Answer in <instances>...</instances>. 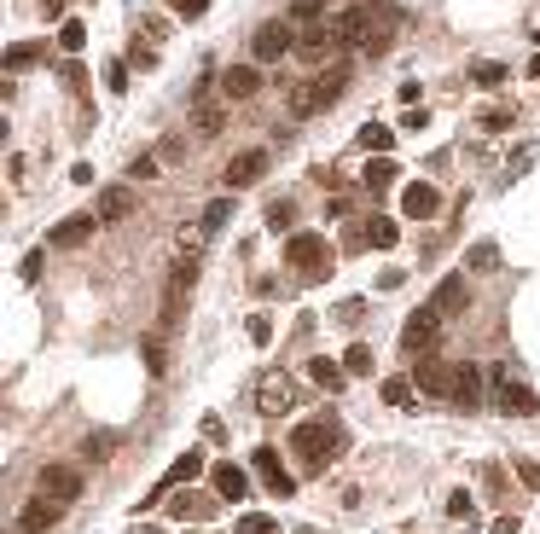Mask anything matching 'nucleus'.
Instances as JSON below:
<instances>
[{"label": "nucleus", "instance_id": "f257e3e1", "mask_svg": "<svg viewBox=\"0 0 540 534\" xmlns=\"http://www.w3.org/2000/svg\"><path fill=\"white\" fill-rule=\"evenodd\" d=\"M337 425H326V418H314V425H297V436H291V453L302 459V470H326L331 459H337Z\"/></svg>", "mask_w": 540, "mask_h": 534}, {"label": "nucleus", "instance_id": "f03ea898", "mask_svg": "<svg viewBox=\"0 0 540 534\" xmlns=\"http://www.w3.org/2000/svg\"><path fill=\"white\" fill-rule=\"evenodd\" d=\"M192 285H198V262L187 256V262L169 273V285H163V314H157V320H163V331L180 326V314H187V302H192Z\"/></svg>", "mask_w": 540, "mask_h": 534}, {"label": "nucleus", "instance_id": "7ed1b4c3", "mask_svg": "<svg viewBox=\"0 0 540 534\" xmlns=\"http://www.w3.org/2000/svg\"><path fill=\"white\" fill-rule=\"evenodd\" d=\"M250 53H256V65H279L285 53H297V30H291L285 18H267L262 30L250 35Z\"/></svg>", "mask_w": 540, "mask_h": 534}, {"label": "nucleus", "instance_id": "20e7f679", "mask_svg": "<svg viewBox=\"0 0 540 534\" xmlns=\"http://www.w3.org/2000/svg\"><path fill=\"white\" fill-rule=\"evenodd\" d=\"M331 256H337V250H331V244H326V232H291V239H285V262L291 267H302V273H331Z\"/></svg>", "mask_w": 540, "mask_h": 534}, {"label": "nucleus", "instance_id": "39448f33", "mask_svg": "<svg viewBox=\"0 0 540 534\" xmlns=\"http://www.w3.org/2000/svg\"><path fill=\"white\" fill-rule=\"evenodd\" d=\"M436 343H441V314H436V308L407 314V326H401V349H407V355H431Z\"/></svg>", "mask_w": 540, "mask_h": 534}, {"label": "nucleus", "instance_id": "423d86ee", "mask_svg": "<svg viewBox=\"0 0 540 534\" xmlns=\"http://www.w3.org/2000/svg\"><path fill=\"white\" fill-rule=\"evenodd\" d=\"M297 407V383L285 372H262L256 378V413H291Z\"/></svg>", "mask_w": 540, "mask_h": 534}, {"label": "nucleus", "instance_id": "0eeeda50", "mask_svg": "<svg viewBox=\"0 0 540 534\" xmlns=\"http://www.w3.org/2000/svg\"><path fill=\"white\" fill-rule=\"evenodd\" d=\"M250 465H256V477L267 482V494H274V500H291V494H297V477H291V470L279 465V453H274V447H256V453H250Z\"/></svg>", "mask_w": 540, "mask_h": 534}, {"label": "nucleus", "instance_id": "6e6552de", "mask_svg": "<svg viewBox=\"0 0 540 534\" xmlns=\"http://www.w3.org/2000/svg\"><path fill=\"white\" fill-rule=\"evenodd\" d=\"M453 378H459V366H448V360H419V372H413V383H419L424 395H436V401H453Z\"/></svg>", "mask_w": 540, "mask_h": 534}, {"label": "nucleus", "instance_id": "1a4fd4ad", "mask_svg": "<svg viewBox=\"0 0 540 534\" xmlns=\"http://www.w3.org/2000/svg\"><path fill=\"white\" fill-rule=\"evenodd\" d=\"M494 413L523 418V413H540V401L529 395V383H518V378H500V383H494Z\"/></svg>", "mask_w": 540, "mask_h": 534}, {"label": "nucleus", "instance_id": "9d476101", "mask_svg": "<svg viewBox=\"0 0 540 534\" xmlns=\"http://www.w3.org/2000/svg\"><path fill=\"white\" fill-rule=\"evenodd\" d=\"M41 494H47V500H58V505L82 500V470L76 465H47L41 470Z\"/></svg>", "mask_w": 540, "mask_h": 534}, {"label": "nucleus", "instance_id": "9b49d317", "mask_svg": "<svg viewBox=\"0 0 540 534\" xmlns=\"http://www.w3.org/2000/svg\"><path fill=\"white\" fill-rule=\"evenodd\" d=\"M337 47H343V35L331 30V23H314V30H302V35H297V58H309V65H326Z\"/></svg>", "mask_w": 540, "mask_h": 534}, {"label": "nucleus", "instance_id": "f8f14e48", "mask_svg": "<svg viewBox=\"0 0 540 534\" xmlns=\"http://www.w3.org/2000/svg\"><path fill=\"white\" fill-rule=\"evenodd\" d=\"M192 477H204V453H180L175 465L163 470V482L152 488V500H169V494H175V488H187ZM152 500H145V505H152Z\"/></svg>", "mask_w": 540, "mask_h": 534}, {"label": "nucleus", "instance_id": "ddd939ff", "mask_svg": "<svg viewBox=\"0 0 540 534\" xmlns=\"http://www.w3.org/2000/svg\"><path fill=\"white\" fill-rule=\"evenodd\" d=\"M262 175H267V152H239L221 180H227V192H244V186H256Z\"/></svg>", "mask_w": 540, "mask_h": 534}, {"label": "nucleus", "instance_id": "4468645a", "mask_svg": "<svg viewBox=\"0 0 540 534\" xmlns=\"http://www.w3.org/2000/svg\"><path fill=\"white\" fill-rule=\"evenodd\" d=\"M93 227H100V215H65L47 244H53V250H82V244L93 239Z\"/></svg>", "mask_w": 540, "mask_h": 534}, {"label": "nucleus", "instance_id": "2eb2a0df", "mask_svg": "<svg viewBox=\"0 0 540 534\" xmlns=\"http://www.w3.org/2000/svg\"><path fill=\"white\" fill-rule=\"evenodd\" d=\"M431 308H436L441 320H453V314H465V308H471V291H465L459 273H448V279H441L436 291H431Z\"/></svg>", "mask_w": 540, "mask_h": 534}, {"label": "nucleus", "instance_id": "dca6fc26", "mask_svg": "<svg viewBox=\"0 0 540 534\" xmlns=\"http://www.w3.org/2000/svg\"><path fill=\"white\" fill-rule=\"evenodd\" d=\"M436 209H441V192H436L431 180H413L407 192H401V215H413V221H431Z\"/></svg>", "mask_w": 540, "mask_h": 534}, {"label": "nucleus", "instance_id": "f3484780", "mask_svg": "<svg viewBox=\"0 0 540 534\" xmlns=\"http://www.w3.org/2000/svg\"><path fill=\"white\" fill-rule=\"evenodd\" d=\"M285 105H291V117H320L326 105V88H320V76H309V82H297V88L285 93Z\"/></svg>", "mask_w": 540, "mask_h": 534}, {"label": "nucleus", "instance_id": "a211bd4d", "mask_svg": "<svg viewBox=\"0 0 540 534\" xmlns=\"http://www.w3.org/2000/svg\"><path fill=\"white\" fill-rule=\"evenodd\" d=\"M58 517H65V505H58V500H47V494H41V500H30V505L18 512V529H23V534H47V529L58 523Z\"/></svg>", "mask_w": 540, "mask_h": 534}, {"label": "nucleus", "instance_id": "6ab92c4d", "mask_svg": "<svg viewBox=\"0 0 540 534\" xmlns=\"http://www.w3.org/2000/svg\"><path fill=\"white\" fill-rule=\"evenodd\" d=\"M221 93H227V99H256V93H262V70H256V65L221 70Z\"/></svg>", "mask_w": 540, "mask_h": 534}, {"label": "nucleus", "instance_id": "aec40b11", "mask_svg": "<svg viewBox=\"0 0 540 534\" xmlns=\"http://www.w3.org/2000/svg\"><path fill=\"white\" fill-rule=\"evenodd\" d=\"M210 488H215V500H244V494H250V477L227 459V465H210Z\"/></svg>", "mask_w": 540, "mask_h": 534}, {"label": "nucleus", "instance_id": "412c9836", "mask_svg": "<svg viewBox=\"0 0 540 534\" xmlns=\"http://www.w3.org/2000/svg\"><path fill=\"white\" fill-rule=\"evenodd\" d=\"M453 407H459V413H476V407H483V372H476L471 360H465L459 378H453Z\"/></svg>", "mask_w": 540, "mask_h": 534}, {"label": "nucleus", "instance_id": "4be33fe9", "mask_svg": "<svg viewBox=\"0 0 540 534\" xmlns=\"http://www.w3.org/2000/svg\"><path fill=\"white\" fill-rule=\"evenodd\" d=\"M93 215H100V221H128L134 215V192H128V186H105L100 204H93Z\"/></svg>", "mask_w": 540, "mask_h": 534}, {"label": "nucleus", "instance_id": "5701e85b", "mask_svg": "<svg viewBox=\"0 0 540 534\" xmlns=\"http://www.w3.org/2000/svg\"><path fill=\"white\" fill-rule=\"evenodd\" d=\"M309 378L320 383L326 395H337L343 383H349V366H337V360H309Z\"/></svg>", "mask_w": 540, "mask_h": 534}, {"label": "nucleus", "instance_id": "b1692460", "mask_svg": "<svg viewBox=\"0 0 540 534\" xmlns=\"http://www.w3.org/2000/svg\"><path fill=\"white\" fill-rule=\"evenodd\" d=\"M175 517H192V523H210L215 517V500H204V494H175V505H169Z\"/></svg>", "mask_w": 540, "mask_h": 534}, {"label": "nucleus", "instance_id": "393cba45", "mask_svg": "<svg viewBox=\"0 0 540 534\" xmlns=\"http://www.w3.org/2000/svg\"><path fill=\"white\" fill-rule=\"evenodd\" d=\"M366 239H372V250H396L401 244V227L389 215H372V227H366Z\"/></svg>", "mask_w": 540, "mask_h": 534}, {"label": "nucleus", "instance_id": "a878e982", "mask_svg": "<svg viewBox=\"0 0 540 534\" xmlns=\"http://www.w3.org/2000/svg\"><path fill=\"white\" fill-rule=\"evenodd\" d=\"M396 175H401V169L396 163H389V157H372V163H366V186H372V192H389V186H396Z\"/></svg>", "mask_w": 540, "mask_h": 534}, {"label": "nucleus", "instance_id": "bb28decb", "mask_svg": "<svg viewBox=\"0 0 540 534\" xmlns=\"http://www.w3.org/2000/svg\"><path fill=\"white\" fill-rule=\"evenodd\" d=\"M384 407H396V413H413V378H384Z\"/></svg>", "mask_w": 540, "mask_h": 534}, {"label": "nucleus", "instance_id": "cd10ccee", "mask_svg": "<svg viewBox=\"0 0 540 534\" xmlns=\"http://www.w3.org/2000/svg\"><path fill=\"white\" fill-rule=\"evenodd\" d=\"M361 145H366V152H378V157H389V145H396V128H384V122H366V128H361Z\"/></svg>", "mask_w": 540, "mask_h": 534}, {"label": "nucleus", "instance_id": "c85d7f7f", "mask_svg": "<svg viewBox=\"0 0 540 534\" xmlns=\"http://www.w3.org/2000/svg\"><path fill=\"white\" fill-rule=\"evenodd\" d=\"M349 82H354V76H349V65H331L326 76H320V88H326V105H337V99L349 93Z\"/></svg>", "mask_w": 540, "mask_h": 534}, {"label": "nucleus", "instance_id": "c756f323", "mask_svg": "<svg viewBox=\"0 0 540 534\" xmlns=\"http://www.w3.org/2000/svg\"><path fill=\"white\" fill-rule=\"evenodd\" d=\"M58 47H65V53H82V47H88V23L65 18V23H58Z\"/></svg>", "mask_w": 540, "mask_h": 534}, {"label": "nucleus", "instance_id": "7c9ffc66", "mask_svg": "<svg viewBox=\"0 0 540 534\" xmlns=\"http://www.w3.org/2000/svg\"><path fill=\"white\" fill-rule=\"evenodd\" d=\"M476 122H483V134H506L511 122H518V110H511V105H488Z\"/></svg>", "mask_w": 540, "mask_h": 534}, {"label": "nucleus", "instance_id": "2f4dec72", "mask_svg": "<svg viewBox=\"0 0 540 534\" xmlns=\"http://www.w3.org/2000/svg\"><path fill=\"white\" fill-rule=\"evenodd\" d=\"M465 267H476V273H494L500 267V250H494V244H471V250H465Z\"/></svg>", "mask_w": 540, "mask_h": 534}, {"label": "nucleus", "instance_id": "473e14b6", "mask_svg": "<svg viewBox=\"0 0 540 534\" xmlns=\"http://www.w3.org/2000/svg\"><path fill=\"white\" fill-rule=\"evenodd\" d=\"M221 128H227V110H221V105H198V134H204V140H215Z\"/></svg>", "mask_w": 540, "mask_h": 534}, {"label": "nucleus", "instance_id": "72a5a7b5", "mask_svg": "<svg viewBox=\"0 0 540 534\" xmlns=\"http://www.w3.org/2000/svg\"><path fill=\"white\" fill-rule=\"evenodd\" d=\"M244 337H250L256 349H267V343H274V320H267V314H250V320H244Z\"/></svg>", "mask_w": 540, "mask_h": 534}, {"label": "nucleus", "instance_id": "f704fd0d", "mask_svg": "<svg viewBox=\"0 0 540 534\" xmlns=\"http://www.w3.org/2000/svg\"><path fill=\"white\" fill-rule=\"evenodd\" d=\"M291 215H297L291 197H274V204H267V227H274V232H291Z\"/></svg>", "mask_w": 540, "mask_h": 534}, {"label": "nucleus", "instance_id": "c9c22d12", "mask_svg": "<svg viewBox=\"0 0 540 534\" xmlns=\"http://www.w3.org/2000/svg\"><path fill=\"white\" fill-rule=\"evenodd\" d=\"M239 534H279V517H267V512H244V517H239Z\"/></svg>", "mask_w": 540, "mask_h": 534}, {"label": "nucleus", "instance_id": "e433bc0d", "mask_svg": "<svg viewBox=\"0 0 540 534\" xmlns=\"http://www.w3.org/2000/svg\"><path fill=\"white\" fill-rule=\"evenodd\" d=\"M140 355H145V372H152V378H163V366H169L163 337H145V343H140Z\"/></svg>", "mask_w": 540, "mask_h": 534}, {"label": "nucleus", "instance_id": "4c0bfd02", "mask_svg": "<svg viewBox=\"0 0 540 534\" xmlns=\"http://www.w3.org/2000/svg\"><path fill=\"white\" fill-rule=\"evenodd\" d=\"M35 58H41V47H30V41H18V47H6V70H30Z\"/></svg>", "mask_w": 540, "mask_h": 534}, {"label": "nucleus", "instance_id": "58836bf2", "mask_svg": "<svg viewBox=\"0 0 540 534\" xmlns=\"http://www.w3.org/2000/svg\"><path fill=\"white\" fill-rule=\"evenodd\" d=\"M506 76H511L506 65H471V82H476V88H500Z\"/></svg>", "mask_w": 540, "mask_h": 534}, {"label": "nucleus", "instance_id": "ea45409f", "mask_svg": "<svg viewBox=\"0 0 540 534\" xmlns=\"http://www.w3.org/2000/svg\"><path fill=\"white\" fill-rule=\"evenodd\" d=\"M343 366H349V378H366V372H372V349H366V343H354V349L343 355Z\"/></svg>", "mask_w": 540, "mask_h": 534}, {"label": "nucleus", "instance_id": "a19ab883", "mask_svg": "<svg viewBox=\"0 0 540 534\" xmlns=\"http://www.w3.org/2000/svg\"><path fill=\"white\" fill-rule=\"evenodd\" d=\"M105 88L110 93H128V58H110V65H105Z\"/></svg>", "mask_w": 540, "mask_h": 534}, {"label": "nucleus", "instance_id": "79ce46f5", "mask_svg": "<svg viewBox=\"0 0 540 534\" xmlns=\"http://www.w3.org/2000/svg\"><path fill=\"white\" fill-rule=\"evenodd\" d=\"M128 65L152 70V65H157V41H140V35H134V47H128Z\"/></svg>", "mask_w": 540, "mask_h": 534}, {"label": "nucleus", "instance_id": "37998d69", "mask_svg": "<svg viewBox=\"0 0 540 534\" xmlns=\"http://www.w3.org/2000/svg\"><path fill=\"white\" fill-rule=\"evenodd\" d=\"M227 215H232V197H215V204L204 209V221H198V227H204V232H215V227H221Z\"/></svg>", "mask_w": 540, "mask_h": 534}, {"label": "nucleus", "instance_id": "c03bdc74", "mask_svg": "<svg viewBox=\"0 0 540 534\" xmlns=\"http://www.w3.org/2000/svg\"><path fill=\"white\" fill-rule=\"evenodd\" d=\"M204 244H210V232H204V227H187V232H180V250H187V256H198Z\"/></svg>", "mask_w": 540, "mask_h": 534}, {"label": "nucleus", "instance_id": "a18cd8bd", "mask_svg": "<svg viewBox=\"0 0 540 534\" xmlns=\"http://www.w3.org/2000/svg\"><path fill=\"white\" fill-rule=\"evenodd\" d=\"M471 512H476L471 494H453V500H448V517H459V523H471Z\"/></svg>", "mask_w": 540, "mask_h": 534}, {"label": "nucleus", "instance_id": "49530a36", "mask_svg": "<svg viewBox=\"0 0 540 534\" xmlns=\"http://www.w3.org/2000/svg\"><path fill=\"white\" fill-rule=\"evenodd\" d=\"M128 175H134V180H157V157H134Z\"/></svg>", "mask_w": 540, "mask_h": 534}, {"label": "nucleus", "instance_id": "de8ad7c7", "mask_svg": "<svg viewBox=\"0 0 540 534\" xmlns=\"http://www.w3.org/2000/svg\"><path fill=\"white\" fill-rule=\"evenodd\" d=\"M169 6H175V18H204V6H210V0H169Z\"/></svg>", "mask_w": 540, "mask_h": 534}, {"label": "nucleus", "instance_id": "09e8293b", "mask_svg": "<svg viewBox=\"0 0 540 534\" xmlns=\"http://www.w3.org/2000/svg\"><path fill=\"white\" fill-rule=\"evenodd\" d=\"M18 273H23V285H35V279H41V250H30V256H23V267H18Z\"/></svg>", "mask_w": 540, "mask_h": 534}, {"label": "nucleus", "instance_id": "8fccbe9b", "mask_svg": "<svg viewBox=\"0 0 540 534\" xmlns=\"http://www.w3.org/2000/svg\"><path fill=\"white\" fill-rule=\"evenodd\" d=\"M518 477L529 482V488H540V465H535V459H518Z\"/></svg>", "mask_w": 540, "mask_h": 534}, {"label": "nucleus", "instance_id": "3c124183", "mask_svg": "<svg viewBox=\"0 0 540 534\" xmlns=\"http://www.w3.org/2000/svg\"><path fill=\"white\" fill-rule=\"evenodd\" d=\"M88 459H110V436H88Z\"/></svg>", "mask_w": 540, "mask_h": 534}, {"label": "nucleus", "instance_id": "603ef678", "mask_svg": "<svg viewBox=\"0 0 540 534\" xmlns=\"http://www.w3.org/2000/svg\"><path fill=\"white\" fill-rule=\"evenodd\" d=\"M523 523H518V517H494V534H518Z\"/></svg>", "mask_w": 540, "mask_h": 534}, {"label": "nucleus", "instance_id": "864d4df0", "mask_svg": "<svg viewBox=\"0 0 540 534\" xmlns=\"http://www.w3.org/2000/svg\"><path fill=\"white\" fill-rule=\"evenodd\" d=\"M529 76H535V82H540V53H535V58H529Z\"/></svg>", "mask_w": 540, "mask_h": 534}, {"label": "nucleus", "instance_id": "5fc2aeb1", "mask_svg": "<svg viewBox=\"0 0 540 534\" xmlns=\"http://www.w3.org/2000/svg\"><path fill=\"white\" fill-rule=\"evenodd\" d=\"M18 534H23V529H18Z\"/></svg>", "mask_w": 540, "mask_h": 534}]
</instances>
